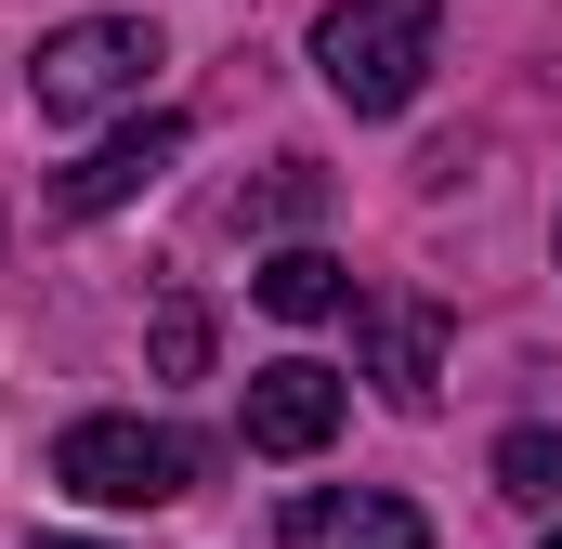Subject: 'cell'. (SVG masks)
Returning <instances> with one entry per match:
<instances>
[{"mask_svg": "<svg viewBox=\"0 0 562 549\" xmlns=\"http://www.w3.org/2000/svg\"><path fill=\"white\" fill-rule=\"evenodd\" d=\"M431 40H445V0H340L314 26V66H327V92L353 119H393V105H419Z\"/></svg>", "mask_w": 562, "mask_h": 549, "instance_id": "obj_1", "label": "cell"}, {"mask_svg": "<svg viewBox=\"0 0 562 549\" xmlns=\"http://www.w3.org/2000/svg\"><path fill=\"white\" fill-rule=\"evenodd\" d=\"M53 484L92 497V511H170L196 484V432H170V418H79L53 445Z\"/></svg>", "mask_w": 562, "mask_h": 549, "instance_id": "obj_2", "label": "cell"}, {"mask_svg": "<svg viewBox=\"0 0 562 549\" xmlns=\"http://www.w3.org/2000/svg\"><path fill=\"white\" fill-rule=\"evenodd\" d=\"M144 66H157V26H144V13H79V26L40 40L26 92H40V119H92V105H132Z\"/></svg>", "mask_w": 562, "mask_h": 549, "instance_id": "obj_3", "label": "cell"}, {"mask_svg": "<svg viewBox=\"0 0 562 549\" xmlns=\"http://www.w3.org/2000/svg\"><path fill=\"white\" fill-rule=\"evenodd\" d=\"M288 549H431V524L393 497V484H314V497H288Z\"/></svg>", "mask_w": 562, "mask_h": 549, "instance_id": "obj_4", "label": "cell"}, {"mask_svg": "<svg viewBox=\"0 0 562 549\" xmlns=\"http://www.w3.org/2000/svg\"><path fill=\"white\" fill-rule=\"evenodd\" d=\"M170 157H183V119H132V132H105L66 183H53V210H66V223H105V210H132Z\"/></svg>", "mask_w": 562, "mask_h": 549, "instance_id": "obj_5", "label": "cell"}, {"mask_svg": "<svg viewBox=\"0 0 562 549\" xmlns=\"http://www.w3.org/2000/svg\"><path fill=\"white\" fill-rule=\"evenodd\" d=\"M353 327H367V380L419 418V406H431V380H445V327H431V301L380 288V301H353Z\"/></svg>", "mask_w": 562, "mask_h": 549, "instance_id": "obj_6", "label": "cell"}, {"mask_svg": "<svg viewBox=\"0 0 562 549\" xmlns=\"http://www.w3.org/2000/svg\"><path fill=\"white\" fill-rule=\"evenodd\" d=\"M327 432H340V380H327L314 354H288V367L249 380V445H262V458H314Z\"/></svg>", "mask_w": 562, "mask_h": 549, "instance_id": "obj_7", "label": "cell"}, {"mask_svg": "<svg viewBox=\"0 0 562 549\" xmlns=\"http://www.w3.org/2000/svg\"><path fill=\"white\" fill-rule=\"evenodd\" d=\"M249 288H262V314H288V327H314V314H340V301H353V274L327 262V249H276Z\"/></svg>", "mask_w": 562, "mask_h": 549, "instance_id": "obj_8", "label": "cell"}, {"mask_svg": "<svg viewBox=\"0 0 562 549\" xmlns=\"http://www.w3.org/2000/svg\"><path fill=\"white\" fill-rule=\"evenodd\" d=\"M497 497L562 511V432H497Z\"/></svg>", "mask_w": 562, "mask_h": 549, "instance_id": "obj_9", "label": "cell"}, {"mask_svg": "<svg viewBox=\"0 0 562 549\" xmlns=\"http://www.w3.org/2000/svg\"><path fill=\"white\" fill-rule=\"evenodd\" d=\"M157 367H170V380H196V367H210V301H183V288L157 301Z\"/></svg>", "mask_w": 562, "mask_h": 549, "instance_id": "obj_10", "label": "cell"}, {"mask_svg": "<svg viewBox=\"0 0 562 549\" xmlns=\"http://www.w3.org/2000/svg\"><path fill=\"white\" fill-rule=\"evenodd\" d=\"M314 197H327V183H314V157H276V183H249V197H236V223H301Z\"/></svg>", "mask_w": 562, "mask_h": 549, "instance_id": "obj_11", "label": "cell"}, {"mask_svg": "<svg viewBox=\"0 0 562 549\" xmlns=\"http://www.w3.org/2000/svg\"><path fill=\"white\" fill-rule=\"evenodd\" d=\"M26 549H92V537H26Z\"/></svg>", "mask_w": 562, "mask_h": 549, "instance_id": "obj_12", "label": "cell"}, {"mask_svg": "<svg viewBox=\"0 0 562 549\" xmlns=\"http://www.w3.org/2000/svg\"><path fill=\"white\" fill-rule=\"evenodd\" d=\"M550 549H562V537H550Z\"/></svg>", "mask_w": 562, "mask_h": 549, "instance_id": "obj_13", "label": "cell"}]
</instances>
